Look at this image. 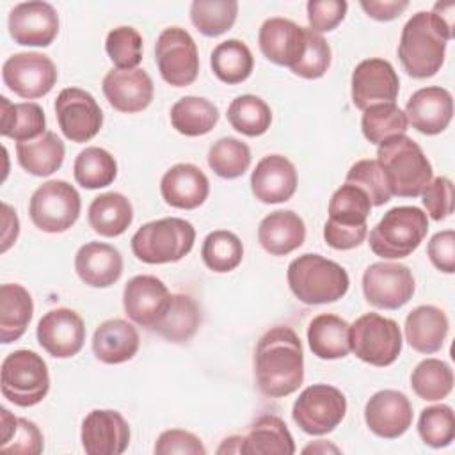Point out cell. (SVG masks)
<instances>
[{"label":"cell","mask_w":455,"mask_h":455,"mask_svg":"<svg viewBox=\"0 0 455 455\" xmlns=\"http://www.w3.org/2000/svg\"><path fill=\"white\" fill-rule=\"evenodd\" d=\"M412 391L427 402H437L446 398L453 389L451 366L441 359H423L411 373Z\"/></svg>","instance_id":"obj_43"},{"label":"cell","mask_w":455,"mask_h":455,"mask_svg":"<svg viewBox=\"0 0 455 455\" xmlns=\"http://www.w3.org/2000/svg\"><path fill=\"white\" fill-rule=\"evenodd\" d=\"M171 302V293L155 275H135L123 290V306L132 322L153 329Z\"/></svg>","instance_id":"obj_19"},{"label":"cell","mask_w":455,"mask_h":455,"mask_svg":"<svg viewBox=\"0 0 455 455\" xmlns=\"http://www.w3.org/2000/svg\"><path fill=\"white\" fill-rule=\"evenodd\" d=\"M418 434L430 448H444L455 437V414L450 405L425 407L418 419Z\"/></svg>","instance_id":"obj_48"},{"label":"cell","mask_w":455,"mask_h":455,"mask_svg":"<svg viewBox=\"0 0 455 455\" xmlns=\"http://www.w3.org/2000/svg\"><path fill=\"white\" fill-rule=\"evenodd\" d=\"M0 133L16 142L32 140L46 132L44 112L34 101L11 103L5 96H0Z\"/></svg>","instance_id":"obj_36"},{"label":"cell","mask_w":455,"mask_h":455,"mask_svg":"<svg viewBox=\"0 0 455 455\" xmlns=\"http://www.w3.org/2000/svg\"><path fill=\"white\" fill-rule=\"evenodd\" d=\"M208 165L224 180L240 178L251 165V149L240 139L222 137L208 149Z\"/></svg>","instance_id":"obj_47"},{"label":"cell","mask_w":455,"mask_h":455,"mask_svg":"<svg viewBox=\"0 0 455 455\" xmlns=\"http://www.w3.org/2000/svg\"><path fill=\"white\" fill-rule=\"evenodd\" d=\"M172 128L187 137H199L213 130L219 121V108L206 98L185 96L171 107Z\"/></svg>","instance_id":"obj_38"},{"label":"cell","mask_w":455,"mask_h":455,"mask_svg":"<svg viewBox=\"0 0 455 455\" xmlns=\"http://www.w3.org/2000/svg\"><path fill=\"white\" fill-rule=\"evenodd\" d=\"M82 201L78 190L64 180H50L39 185L30 201L32 224L44 233H64L80 217Z\"/></svg>","instance_id":"obj_8"},{"label":"cell","mask_w":455,"mask_h":455,"mask_svg":"<svg viewBox=\"0 0 455 455\" xmlns=\"http://www.w3.org/2000/svg\"><path fill=\"white\" fill-rule=\"evenodd\" d=\"M428 231V217L418 206H395L370 231V249L384 259L412 254Z\"/></svg>","instance_id":"obj_6"},{"label":"cell","mask_w":455,"mask_h":455,"mask_svg":"<svg viewBox=\"0 0 455 455\" xmlns=\"http://www.w3.org/2000/svg\"><path fill=\"white\" fill-rule=\"evenodd\" d=\"M352 103L366 110L379 103H395L400 92V78L393 64L380 57L361 60L352 71Z\"/></svg>","instance_id":"obj_15"},{"label":"cell","mask_w":455,"mask_h":455,"mask_svg":"<svg viewBox=\"0 0 455 455\" xmlns=\"http://www.w3.org/2000/svg\"><path fill=\"white\" fill-rule=\"evenodd\" d=\"M306 9L309 28L322 34L334 30L343 21L348 4L345 0H309Z\"/></svg>","instance_id":"obj_53"},{"label":"cell","mask_w":455,"mask_h":455,"mask_svg":"<svg viewBox=\"0 0 455 455\" xmlns=\"http://www.w3.org/2000/svg\"><path fill=\"white\" fill-rule=\"evenodd\" d=\"M4 233H2V252H5L18 238V233H20V222H18V215L16 212L7 204L4 203Z\"/></svg>","instance_id":"obj_57"},{"label":"cell","mask_w":455,"mask_h":455,"mask_svg":"<svg viewBox=\"0 0 455 455\" xmlns=\"http://www.w3.org/2000/svg\"><path fill=\"white\" fill-rule=\"evenodd\" d=\"M258 43L261 53L277 66L293 68L306 48V27L286 18H268L259 27Z\"/></svg>","instance_id":"obj_21"},{"label":"cell","mask_w":455,"mask_h":455,"mask_svg":"<svg viewBox=\"0 0 455 455\" xmlns=\"http://www.w3.org/2000/svg\"><path fill=\"white\" fill-rule=\"evenodd\" d=\"M428 258L432 265L444 272L453 274L455 272V233L453 229H444L435 233L427 247Z\"/></svg>","instance_id":"obj_55"},{"label":"cell","mask_w":455,"mask_h":455,"mask_svg":"<svg viewBox=\"0 0 455 455\" xmlns=\"http://www.w3.org/2000/svg\"><path fill=\"white\" fill-rule=\"evenodd\" d=\"M453 4H434L432 11L412 14L402 28L398 59L412 78L434 76L446 53V44L453 37Z\"/></svg>","instance_id":"obj_1"},{"label":"cell","mask_w":455,"mask_h":455,"mask_svg":"<svg viewBox=\"0 0 455 455\" xmlns=\"http://www.w3.org/2000/svg\"><path fill=\"white\" fill-rule=\"evenodd\" d=\"M64 155V142L48 130L32 140L16 142L18 164L34 176H50L59 171Z\"/></svg>","instance_id":"obj_33"},{"label":"cell","mask_w":455,"mask_h":455,"mask_svg":"<svg viewBox=\"0 0 455 455\" xmlns=\"http://www.w3.org/2000/svg\"><path fill=\"white\" fill-rule=\"evenodd\" d=\"M347 414L345 395L329 384L307 386L293 403L291 418L309 435L332 432Z\"/></svg>","instance_id":"obj_10"},{"label":"cell","mask_w":455,"mask_h":455,"mask_svg":"<svg viewBox=\"0 0 455 455\" xmlns=\"http://www.w3.org/2000/svg\"><path fill=\"white\" fill-rule=\"evenodd\" d=\"M7 27L18 44L50 46L59 34V14L48 2H21L11 9Z\"/></svg>","instance_id":"obj_17"},{"label":"cell","mask_w":455,"mask_h":455,"mask_svg":"<svg viewBox=\"0 0 455 455\" xmlns=\"http://www.w3.org/2000/svg\"><path fill=\"white\" fill-rule=\"evenodd\" d=\"M366 300L380 309H398L414 295V277L407 265L377 261L363 274Z\"/></svg>","instance_id":"obj_13"},{"label":"cell","mask_w":455,"mask_h":455,"mask_svg":"<svg viewBox=\"0 0 455 455\" xmlns=\"http://www.w3.org/2000/svg\"><path fill=\"white\" fill-rule=\"evenodd\" d=\"M345 183H352L359 187L368 196L371 206H382L391 199L387 180L377 160L366 158V160L355 162L348 169Z\"/></svg>","instance_id":"obj_50"},{"label":"cell","mask_w":455,"mask_h":455,"mask_svg":"<svg viewBox=\"0 0 455 455\" xmlns=\"http://www.w3.org/2000/svg\"><path fill=\"white\" fill-rule=\"evenodd\" d=\"M34 315L30 293L16 283L0 286V341L9 345L20 339Z\"/></svg>","instance_id":"obj_32"},{"label":"cell","mask_w":455,"mask_h":455,"mask_svg":"<svg viewBox=\"0 0 455 455\" xmlns=\"http://www.w3.org/2000/svg\"><path fill=\"white\" fill-rule=\"evenodd\" d=\"M201 325V309L197 302L185 293L171 295V302L156 325L151 329L167 341L185 343Z\"/></svg>","instance_id":"obj_35"},{"label":"cell","mask_w":455,"mask_h":455,"mask_svg":"<svg viewBox=\"0 0 455 455\" xmlns=\"http://www.w3.org/2000/svg\"><path fill=\"white\" fill-rule=\"evenodd\" d=\"M73 174L76 183L84 188H103L116 180L117 162L107 149L89 146L82 149L75 158Z\"/></svg>","instance_id":"obj_41"},{"label":"cell","mask_w":455,"mask_h":455,"mask_svg":"<svg viewBox=\"0 0 455 455\" xmlns=\"http://www.w3.org/2000/svg\"><path fill=\"white\" fill-rule=\"evenodd\" d=\"M375 160L384 171L391 196L418 197L432 181V164L405 133L379 144Z\"/></svg>","instance_id":"obj_3"},{"label":"cell","mask_w":455,"mask_h":455,"mask_svg":"<svg viewBox=\"0 0 455 455\" xmlns=\"http://www.w3.org/2000/svg\"><path fill=\"white\" fill-rule=\"evenodd\" d=\"M240 444H242V435L226 437V439L222 441V444L217 448V453H219V455H224V453H240Z\"/></svg>","instance_id":"obj_58"},{"label":"cell","mask_w":455,"mask_h":455,"mask_svg":"<svg viewBox=\"0 0 455 455\" xmlns=\"http://www.w3.org/2000/svg\"><path fill=\"white\" fill-rule=\"evenodd\" d=\"M238 14L235 0H194L190 5V20L194 27L206 37H217L228 32Z\"/></svg>","instance_id":"obj_46"},{"label":"cell","mask_w":455,"mask_h":455,"mask_svg":"<svg viewBox=\"0 0 455 455\" xmlns=\"http://www.w3.org/2000/svg\"><path fill=\"white\" fill-rule=\"evenodd\" d=\"M448 316L443 309L423 304L414 307L405 318V339L419 354H435L448 336Z\"/></svg>","instance_id":"obj_29"},{"label":"cell","mask_w":455,"mask_h":455,"mask_svg":"<svg viewBox=\"0 0 455 455\" xmlns=\"http://www.w3.org/2000/svg\"><path fill=\"white\" fill-rule=\"evenodd\" d=\"M331 66V46L322 34L306 27V48L300 60L291 68V71L302 78L315 80L327 73Z\"/></svg>","instance_id":"obj_51"},{"label":"cell","mask_w":455,"mask_h":455,"mask_svg":"<svg viewBox=\"0 0 455 455\" xmlns=\"http://www.w3.org/2000/svg\"><path fill=\"white\" fill-rule=\"evenodd\" d=\"M201 258L204 265L217 274L231 272L242 263V258H243L242 240L228 229L212 231L206 235L203 242Z\"/></svg>","instance_id":"obj_45"},{"label":"cell","mask_w":455,"mask_h":455,"mask_svg":"<svg viewBox=\"0 0 455 455\" xmlns=\"http://www.w3.org/2000/svg\"><path fill=\"white\" fill-rule=\"evenodd\" d=\"M407 128V116L396 103H379L363 110L361 130L371 144L379 146L395 135H403Z\"/></svg>","instance_id":"obj_42"},{"label":"cell","mask_w":455,"mask_h":455,"mask_svg":"<svg viewBox=\"0 0 455 455\" xmlns=\"http://www.w3.org/2000/svg\"><path fill=\"white\" fill-rule=\"evenodd\" d=\"M258 389L270 398L295 393L304 380V352L297 332L286 325L267 331L254 352Z\"/></svg>","instance_id":"obj_2"},{"label":"cell","mask_w":455,"mask_h":455,"mask_svg":"<svg viewBox=\"0 0 455 455\" xmlns=\"http://www.w3.org/2000/svg\"><path fill=\"white\" fill-rule=\"evenodd\" d=\"M60 132L71 142H87L101 130L103 112L94 96L80 87H66L55 100Z\"/></svg>","instance_id":"obj_14"},{"label":"cell","mask_w":455,"mask_h":455,"mask_svg":"<svg viewBox=\"0 0 455 455\" xmlns=\"http://www.w3.org/2000/svg\"><path fill=\"white\" fill-rule=\"evenodd\" d=\"M405 116L414 130L425 135L444 132L453 117L451 92L439 85L418 89L407 100Z\"/></svg>","instance_id":"obj_23"},{"label":"cell","mask_w":455,"mask_h":455,"mask_svg":"<svg viewBox=\"0 0 455 455\" xmlns=\"http://www.w3.org/2000/svg\"><path fill=\"white\" fill-rule=\"evenodd\" d=\"M36 336L39 345L52 357L68 359L82 350L85 341V323L75 309L57 307L43 315Z\"/></svg>","instance_id":"obj_16"},{"label":"cell","mask_w":455,"mask_h":455,"mask_svg":"<svg viewBox=\"0 0 455 455\" xmlns=\"http://www.w3.org/2000/svg\"><path fill=\"white\" fill-rule=\"evenodd\" d=\"M2 80L20 98L36 100L53 89L57 68L44 53L20 52L4 62Z\"/></svg>","instance_id":"obj_12"},{"label":"cell","mask_w":455,"mask_h":455,"mask_svg":"<svg viewBox=\"0 0 455 455\" xmlns=\"http://www.w3.org/2000/svg\"><path fill=\"white\" fill-rule=\"evenodd\" d=\"M160 194L172 208L194 210L206 201L210 181L197 165L176 164L164 172L160 180Z\"/></svg>","instance_id":"obj_25"},{"label":"cell","mask_w":455,"mask_h":455,"mask_svg":"<svg viewBox=\"0 0 455 455\" xmlns=\"http://www.w3.org/2000/svg\"><path fill=\"white\" fill-rule=\"evenodd\" d=\"M89 226L101 236L112 238L123 235L132 220L133 208L128 197L119 192H105L92 199L87 210Z\"/></svg>","instance_id":"obj_34"},{"label":"cell","mask_w":455,"mask_h":455,"mask_svg":"<svg viewBox=\"0 0 455 455\" xmlns=\"http://www.w3.org/2000/svg\"><path fill=\"white\" fill-rule=\"evenodd\" d=\"M359 5L363 7V11L379 21H391L395 18H398L407 7L409 2L407 0H361Z\"/></svg>","instance_id":"obj_56"},{"label":"cell","mask_w":455,"mask_h":455,"mask_svg":"<svg viewBox=\"0 0 455 455\" xmlns=\"http://www.w3.org/2000/svg\"><path fill=\"white\" fill-rule=\"evenodd\" d=\"M75 270L87 286L107 288L119 281L123 256L110 243L87 242L75 254Z\"/></svg>","instance_id":"obj_26"},{"label":"cell","mask_w":455,"mask_h":455,"mask_svg":"<svg viewBox=\"0 0 455 455\" xmlns=\"http://www.w3.org/2000/svg\"><path fill=\"white\" fill-rule=\"evenodd\" d=\"M108 103L124 114H135L149 107L155 87L144 69H110L101 84Z\"/></svg>","instance_id":"obj_22"},{"label":"cell","mask_w":455,"mask_h":455,"mask_svg":"<svg viewBox=\"0 0 455 455\" xmlns=\"http://www.w3.org/2000/svg\"><path fill=\"white\" fill-rule=\"evenodd\" d=\"M364 421L375 435L382 439H396L412 425V403L400 391H377L366 402Z\"/></svg>","instance_id":"obj_20"},{"label":"cell","mask_w":455,"mask_h":455,"mask_svg":"<svg viewBox=\"0 0 455 455\" xmlns=\"http://www.w3.org/2000/svg\"><path fill=\"white\" fill-rule=\"evenodd\" d=\"M307 343L320 359H341L350 354V325L338 315L322 313L307 325Z\"/></svg>","instance_id":"obj_31"},{"label":"cell","mask_w":455,"mask_h":455,"mask_svg":"<svg viewBox=\"0 0 455 455\" xmlns=\"http://www.w3.org/2000/svg\"><path fill=\"white\" fill-rule=\"evenodd\" d=\"M371 203L355 185H341L329 201V219L325 224L336 228H366Z\"/></svg>","instance_id":"obj_40"},{"label":"cell","mask_w":455,"mask_h":455,"mask_svg":"<svg viewBox=\"0 0 455 455\" xmlns=\"http://www.w3.org/2000/svg\"><path fill=\"white\" fill-rule=\"evenodd\" d=\"M155 60L162 78L172 87H187L197 78V46L181 27H169L160 32L155 44Z\"/></svg>","instance_id":"obj_11"},{"label":"cell","mask_w":455,"mask_h":455,"mask_svg":"<svg viewBox=\"0 0 455 455\" xmlns=\"http://www.w3.org/2000/svg\"><path fill=\"white\" fill-rule=\"evenodd\" d=\"M196 242L194 226L180 217H164L146 222L132 236L137 259L149 265L174 263L185 258Z\"/></svg>","instance_id":"obj_5"},{"label":"cell","mask_w":455,"mask_h":455,"mask_svg":"<svg viewBox=\"0 0 455 455\" xmlns=\"http://www.w3.org/2000/svg\"><path fill=\"white\" fill-rule=\"evenodd\" d=\"M140 345L137 329L123 320L110 318L100 323L92 336V352L105 364H121L130 361Z\"/></svg>","instance_id":"obj_28"},{"label":"cell","mask_w":455,"mask_h":455,"mask_svg":"<svg viewBox=\"0 0 455 455\" xmlns=\"http://www.w3.org/2000/svg\"><path fill=\"white\" fill-rule=\"evenodd\" d=\"M80 441L87 455H121L130 444V427L121 412L94 409L82 421Z\"/></svg>","instance_id":"obj_18"},{"label":"cell","mask_w":455,"mask_h":455,"mask_svg":"<svg viewBox=\"0 0 455 455\" xmlns=\"http://www.w3.org/2000/svg\"><path fill=\"white\" fill-rule=\"evenodd\" d=\"M350 352L371 366H389L402 352V332L395 320L366 313L350 325Z\"/></svg>","instance_id":"obj_9"},{"label":"cell","mask_w":455,"mask_h":455,"mask_svg":"<svg viewBox=\"0 0 455 455\" xmlns=\"http://www.w3.org/2000/svg\"><path fill=\"white\" fill-rule=\"evenodd\" d=\"M306 238V224L291 210H275L258 226V242L272 256H286Z\"/></svg>","instance_id":"obj_27"},{"label":"cell","mask_w":455,"mask_h":455,"mask_svg":"<svg viewBox=\"0 0 455 455\" xmlns=\"http://www.w3.org/2000/svg\"><path fill=\"white\" fill-rule=\"evenodd\" d=\"M297 181V169L286 156L267 155L251 174V190L258 201L275 204L288 201L295 194Z\"/></svg>","instance_id":"obj_24"},{"label":"cell","mask_w":455,"mask_h":455,"mask_svg":"<svg viewBox=\"0 0 455 455\" xmlns=\"http://www.w3.org/2000/svg\"><path fill=\"white\" fill-rule=\"evenodd\" d=\"M327 451L339 453V450L336 446H332V444H329L325 441H316V443H313V444H309V446H306L302 450V453H327Z\"/></svg>","instance_id":"obj_59"},{"label":"cell","mask_w":455,"mask_h":455,"mask_svg":"<svg viewBox=\"0 0 455 455\" xmlns=\"http://www.w3.org/2000/svg\"><path fill=\"white\" fill-rule=\"evenodd\" d=\"M155 453L156 455H204L206 448L201 443L197 435H194L188 430L181 428H171L158 435L155 443Z\"/></svg>","instance_id":"obj_54"},{"label":"cell","mask_w":455,"mask_h":455,"mask_svg":"<svg viewBox=\"0 0 455 455\" xmlns=\"http://www.w3.org/2000/svg\"><path fill=\"white\" fill-rule=\"evenodd\" d=\"M228 121L238 133L259 137L270 128L272 110L259 96L242 94L229 103Z\"/></svg>","instance_id":"obj_44"},{"label":"cell","mask_w":455,"mask_h":455,"mask_svg":"<svg viewBox=\"0 0 455 455\" xmlns=\"http://www.w3.org/2000/svg\"><path fill=\"white\" fill-rule=\"evenodd\" d=\"M240 453L243 455H291L295 453L293 435L286 423L274 414L259 416L242 435Z\"/></svg>","instance_id":"obj_30"},{"label":"cell","mask_w":455,"mask_h":455,"mask_svg":"<svg viewBox=\"0 0 455 455\" xmlns=\"http://www.w3.org/2000/svg\"><path fill=\"white\" fill-rule=\"evenodd\" d=\"M286 279L291 293L309 306L336 302L345 297L350 286L348 274L339 263L311 252L288 265Z\"/></svg>","instance_id":"obj_4"},{"label":"cell","mask_w":455,"mask_h":455,"mask_svg":"<svg viewBox=\"0 0 455 455\" xmlns=\"http://www.w3.org/2000/svg\"><path fill=\"white\" fill-rule=\"evenodd\" d=\"M213 75L229 85L247 80L254 68V57L249 46L240 39H226L219 43L210 57Z\"/></svg>","instance_id":"obj_39"},{"label":"cell","mask_w":455,"mask_h":455,"mask_svg":"<svg viewBox=\"0 0 455 455\" xmlns=\"http://www.w3.org/2000/svg\"><path fill=\"white\" fill-rule=\"evenodd\" d=\"M421 201L427 213L434 220H444L453 213V183L446 176L432 178V181L421 192Z\"/></svg>","instance_id":"obj_52"},{"label":"cell","mask_w":455,"mask_h":455,"mask_svg":"<svg viewBox=\"0 0 455 455\" xmlns=\"http://www.w3.org/2000/svg\"><path fill=\"white\" fill-rule=\"evenodd\" d=\"M0 389L4 398L18 407L37 405L50 389L44 359L34 350H14L2 361Z\"/></svg>","instance_id":"obj_7"},{"label":"cell","mask_w":455,"mask_h":455,"mask_svg":"<svg viewBox=\"0 0 455 455\" xmlns=\"http://www.w3.org/2000/svg\"><path fill=\"white\" fill-rule=\"evenodd\" d=\"M105 50L116 69H135L142 60V36L133 27H116L107 34Z\"/></svg>","instance_id":"obj_49"},{"label":"cell","mask_w":455,"mask_h":455,"mask_svg":"<svg viewBox=\"0 0 455 455\" xmlns=\"http://www.w3.org/2000/svg\"><path fill=\"white\" fill-rule=\"evenodd\" d=\"M0 453L5 455H39L44 448L43 434L27 418L14 416L9 409H0Z\"/></svg>","instance_id":"obj_37"}]
</instances>
